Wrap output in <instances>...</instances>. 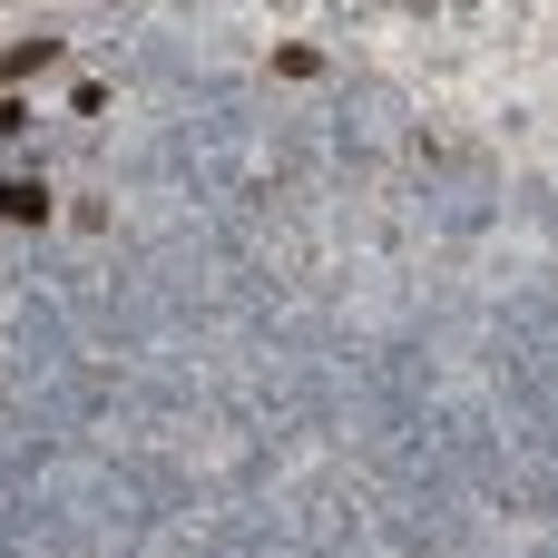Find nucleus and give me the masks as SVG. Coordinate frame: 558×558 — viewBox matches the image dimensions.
<instances>
[{"mask_svg": "<svg viewBox=\"0 0 558 558\" xmlns=\"http://www.w3.org/2000/svg\"><path fill=\"white\" fill-rule=\"evenodd\" d=\"M0 226H49V186L10 177V186H0Z\"/></svg>", "mask_w": 558, "mask_h": 558, "instance_id": "1", "label": "nucleus"}, {"mask_svg": "<svg viewBox=\"0 0 558 558\" xmlns=\"http://www.w3.org/2000/svg\"><path fill=\"white\" fill-rule=\"evenodd\" d=\"M39 69H59V39H20V49H0V78H39Z\"/></svg>", "mask_w": 558, "mask_h": 558, "instance_id": "2", "label": "nucleus"}]
</instances>
